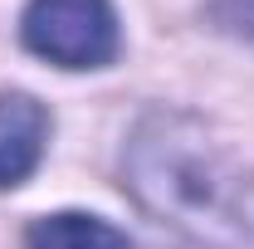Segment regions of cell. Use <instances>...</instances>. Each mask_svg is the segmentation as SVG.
Here are the masks:
<instances>
[{"label":"cell","mask_w":254,"mask_h":249,"mask_svg":"<svg viewBox=\"0 0 254 249\" xmlns=\"http://www.w3.org/2000/svg\"><path fill=\"white\" fill-rule=\"evenodd\" d=\"M127 186L161 225L171 220L200 240L245 230V176L205 132L181 118H152L132 137Z\"/></svg>","instance_id":"cell-1"},{"label":"cell","mask_w":254,"mask_h":249,"mask_svg":"<svg viewBox=\"0 0 254 249\" xmlns=\"http://www.w3.org/2000/svg\"><path fill=\"white\" fill-rule=\"evenodd\" d=\"M20 39L54 68H108L123 49L113 0H30Z\"/></svg>","instance_id":"cell-2"},{"label":"cell","mask_w":254,"mask_h":249,"mask_svg":"<svg viewBox=\"0 0 254 249\" xmlns=\"http://www.w3.org/2000/svg\"><path fill=\"white\" fill-rule=\"evenodd\" d=\"M49 113L30 93H0V190L30 181L44 161Z\"/></svg>","instance_id":"cell-3"},{"label":"cell","mask_w":254,"mask_h":249,"mask_svg":"<svg viewBox=\"0 0 254 249\" xmlns=\"http://www.w3.org/2000/svg\"><path fill=\"white\" fill-rule=\"evenodd\" d=\"M25 249H132V240L98 215L59 210V215H44L25 230Z\"/></svg>","instance_id":"cell-4"},{"label":"cell","mask_w":254,"mask_h":249,"mask_svg":"<svg viewBox=\"0 0 254 249\" xmlns=\"http://www.w3.org/2000/svg\"><path fill=\"white\" fill-rule=\"evenodd\" d=\"M210 20L235 39H254V0H215Z\"/></svg>","instance_id":"cell-5"}]
</instances>
